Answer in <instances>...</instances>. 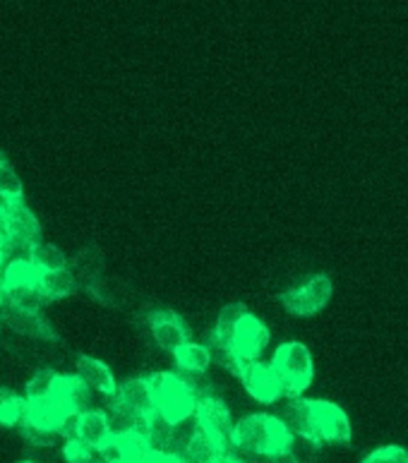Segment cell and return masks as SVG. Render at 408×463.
Listing matches in <instances>:
<instances>
[{
	"label": "cell",
	"instance_id": "obj_1",
	"mask_svg": "<svg viewBox=\"0 0 408 463\" xmlns=\"http://www.w3.org/2000/svg\"><path fill=\"white\" fill-rule=\"evenodd\" d=\"M233 449L252 457L274 458L293 451V432L281 418L271 413L245 415L235 422Z\"/></svg>",
	"mask_w": 408,
	"mask_h": 463
},
{
	"label": "cell",
	"instance_id": "obj_2",
	"mask_svg": "<svg viewBox=\"0 0 408 463\" xmlns=\"http://www.w3.org/2000/svg\"><path fill=\"white\" fill-rule=\"evenodd\" d=\"M149 384L154 392L157 415L168 425H183L195 418L197 408V394L187 384L183 374L176 373H154L149 374Z\"/></svg>",
	"mask_w": 408,
	"mask_h": 463
},
{
	"label": "cell",
	"instance_id": "obj_3",
	"mask_svg": "<svg viewBox=\"0 0 408 463\" xmlns=\"http://www.w3.org/2000/svg\"><path fill=\"white\" fill-rule=\"evenodd\" d=\"M271 367L284 382L286 396L300 399L305 389L312 384L315 377V363H312L310 348L300 341H286L271 355Z\"/></svg>",
	"mask_w": 408,
	"mask_h": 463
},
{
	"label": "cell",
	"instance_id": "obj_4",
	"mask_svg": "<svg viewBox=\"0 0 408 463\" xmlns=\"http://www.w3.org/2000/svg\"><path fill=\"white\" fill-rule=\"evenodd\" d=\"M308 406V425H310L312 444H346L351 442V420L346 411L334 402L325 399H305Z\"/></svg>",
	"mask_w": 408,
	"mask_h": 463
},
{
	"label": "cell",
	"instance_id": "obj_5",
	"mask_svg": "<svg viewBox=\"0 0 408 463\" xmlns=\"http://www.w3.org/2000/svg\"><path fill=\"white\" fill-rule=\"evenodd\" d=\"M195 422L204 430L219 447L223 454H231L233 449V418H231L229 406L219 399L216 394L202 396L197 399V408H195Z\"/></svg>",
	"mask_w": 408,
	"mask_h": 463
},
{
	"label": "cell",
	"instance_id": "obj_6",
	"mask_svg": "<svg viewBox=\"0 0 408 463\" xmlns=\"http://www.w3.org/2000/svg\"><path fill=\"white\" fill-rule=\"evenodd\" d=\"M334 293L332 279L325 277V274H318L312 277L310 281H305L303 286H298L293 290H286L281 293V305L291 315L298 317H310V315H318L329 305Z\"/></svg>",
	"mask_w": 408,
	"mask_h": 463
},
{
	"label": "cell",
	"instance_id": "obj_7",
	"mask_svg": "<svg viewBox=\"0 0 408 463\" xmlns=\"http://www.w3.org/2000/svg\"><path fill=\"white\" fill-rule=\"evenodd\" d=\"M0 233L5 241L7 238H22V241L39 245L42 223L34 212L24 204V197L22 200H0Z\"/></svg>",
	"mask_w": 408,
	"mask_h": 463
},
{
	"label": "cell",
	"instance_id": "obj_8",
	"mask_svg": "<svg viewBox=\"0 0 408 463\" xmlns=\"http://www.w3.org/2000/svg\"><path fill=\"white\" fill-rule=\"evenodd\" d=\"M241 382L245 392H248L255 402L260 403H277L281 396L286 394L284 382L277 374V370L271 367V363H245L241 373Z\"/></svg>",
	"mask_w": 408,
	"mask_h": 463
},
{
	"label": "cell",
	"instance_id": "obj_9",
	"mask_svg": "<svg viewBox=\"0 0 408 463\" xmlns=\"http://www.w3.org/2000/svg\"><path fill=\"white\" fill-rule=\"evenodd\" d=\"M270 326L264 325L257 315L250 312V315L242 317L238 329H235L231 348H233V353L242 360V363H257V360L262 358V353L267 351V346H270Z\"/></svg>",
	"mask_w": 408,
	"mask_h": 463
},
{
	"label": "cell",
	"instance_id": "obj_10",
	"mask_svg": "<svg viewBox=\"0 0 408 463\" xmlns=\"http://www.w3.org/2000/svg\"><path fill=\"white\" fill-rule=\"evenodd\" d=\"M149 326H152V336L154 341H157V346L164 348V351L168 353H174V355L180 348L190 344V332H187V325L183 322V317H180L178 312H152Z\"/></svg>",
	"mask_w": 408,
	"mask_h": 463
},
{
	"label": "cell",
	"instance_id": "obj_11",
	"mask_svg": "<svg viewBox=\"0 0 408 463\" xmlns=\"http://www.w3.org/2000/svg\"><path fill=\"white\" fill-rule=\"evenodd\" d=\"M152 451L149 439L142 435H111L101 447L99 457L104 463H142Z\"/></svg>",
	"mask_w": 408,
	"mask_h": 463
},
{
	"label": "cell",
	"instance_id": "obj_12",
	"mask_svg": "<svg viewBox=\"0 0 408 463\" xmlns=\"http://www.w3.org/2000/svg\"><path fill=\"white\" fill-rule=\"evenodd\" d=\"M3 319H5V325L10 326L14 334H22V336H32V339L42 341L58 339L56 329H53L51 322H46L39 312H27L20 310V307H13V305H7V310L3 312Z\"/></svg>",
	"mask_w": 408,
	"mask_h": 463
},
{
	"label": "cell",
	"instance_id": "obj_13",
	"mask_svg": "<svg viewBox=\"0 0 408 463\" xmlns=\"http://www.w3.org/2000/svg\"><path fill=\"white\" fill-rule=\"evenodd\" d=\"M118 402L128 406L135 413L145 415V418H154L157 415V403H154V392L149 384V377H135V380L123 382L118 387V394L113 396Z\"/></svg>",
	"mask_w": 408,
	"mask_h": 463
},
{
	"label": "cell",
	"instance_id": "obj_14",
	"mask_svg": "<svg viewBox=\"0 0 408 463\" xmlns=\"http://www.w3.org/2000/svg\"><path fill=\"white\" fill-rule=\"evenodd\" d=\"M77 377L87 384L90 389L99 392V394H106L109 399L118 394V384L113 373L109 370L106 363L97 358H90V355H80L77 358Z\"/></svg>",
	"mask_w": 408,
	"mask_h": 463
},
{
	"label": "cell",
	"instance_id": "obj_15",
	"mask_svg": "<svg viewBox=\"0 0 408 463\" xmlns=\"http://www.w3.org/2000/svg\"><path fill=\"white\" fill-rule=\"evenodd\" d=\"M222 457H226L222 451V447H219L204 430H200V425L195 428L193 437L187 439V444L183 447V451H180L183 463H214L216 458Z\"/></svg>",
	"mask_w": 408,
	"mask_h": 463
},
{
	"label": "cell",
	"instance_id": "obj_16",
	"mask_svg": "<svg viewBox=\"0 0 408 463\" xmlns=\"http://www.w3.org/2000/svg\"><path fill=\"white\" fill-rule=\"evenodd\" d=\"M250 315L248 305L245 303H229L219 312V317H216V325H214V332H212V339L214 344H222V346H229L233 344V336H235V329L238 325L242 322V317Z\"/></svg>",
	"mask_w": 408,
	"mask_h": 463
},
{
	"label": "cell",
	"instance_id": "obj_17",
	"mask_svg": "<svg viewBox=\"0 0 408 463\" xmlns=\"http://www.w3.org/2000/svg\"><path fill=\"white\" fill-rule=\"evenodd\" d=\"M111 435V422H109L106 411L91 408V411L82 413V418H80V439H82V442H87L90 447L99 449Z\"/></svg>",
	"mask_w": 408,
	"mask_h": 463
},
{
	"label": "cell",
	"instance_id": "obj_18",
	"mask_svg": "<svg viewBox=\"0 0 408 463\" xmlns=\"http://www.w3.org/2000/svg\"><path fill=\"white\" fill-rule=\"evenodd\" d=\"M70 271L75 274L77 281H84L87 286L99 281L101 271H104V255H101V250L94 248V245L80 250L72 257V262H70Z\"/></svg>",
	"mask_w": 408,
	"mask_h": 463
},
{
	"label": "cell",
	"instance_id": "obj_19",
	"mask_svg": "<svg viewBox=\"0 0 408 463\" xmlns=\"http://www.w3.org/2000/svg\"><path fill=\"white\" fill-rule=\"evenodd\" d=\"M212 363H214V358H212V351H209L207 344H193L190 341L187 346L176 353V365L183 374H204Z\"/></svg>",
	"mask_w": 408,
	"mask_h": 463
},
{
	"label": "cell",
	"instance_id": "obj_20",
	"mask_svg": "<svg viewBox=\"0 0 408 463\" xmlns=\"http://www.w3.org/2000/svg\"><path fill=\"white\" fill-rule=\"evenodd\" d=\"M42 271L32 262H10L3 271V293L14 288H27V286H39Z\"/></svg>",
	"mask_w": 408,
	"mask_h": 463
},
{
	"label": "cell",
	"instance_id": "obj_21",
	"mask_svg": "<svg viewBox=\"0 0 408 463\" xmlns=\"http://www.w3.org/2000/svg\"><path fill=\"white\" fill-rule=\"evenodd\" d=\"M39 288L46 298H68L77 290V279L70 269L46 271L39 279Z\"/></svg>",
	"mask_w": 408,
	"mask_h": 463
},
{
	"label": "cell",
	"instance_id": "obj_22",
	"mask_svg": "<svg viewBox=\"0 0 408 463\" xmlns=\"http://www.w3.org/2000/svg\"><path fill=\"white\" fill-rule=\"evenodd\" d=\"M27 415V399H20L10 389H0V428H14Z\"/></svg>",
	"mask_w": 408,
	"mask_h": 463
},
{
	"label": "cell",
	"instance_id": "obj_23",
	"mask_svg": "<svg viewBox=\"0 0 408 463\" xmlns=\"http://www.w3.org/2000/svg\"><path fill=\"white\" fill-rule=\"evenodd\" d=\"M32 264H34L42 274H46V271L70 269L68 255H65L61 248H56V245H46V242H39V245H36L34 255H32Z\"/></svg>",
	"mask_w": 408,
	"mask_h": 463
},
{
	"label": "cell",
	"instance_id": "obj_24",
	"mask_svg": "<svg viewBox=\"0 0 408 463\" xmlns=\"http://www.w3.org/2000/svg\"><path fill=\"white\" fill-rule=\"evenodd\" d=\"M56 377L58 374L53 370H39L27 384V402L36 403L49 399L51 392H53V384H56Z\"/></svg>",
	"mask_w": 408,
	"mask_h": 463
},
{
	"label": "cell",
	"instance_id": "obj_25",
	"mask_svg": "<svg viewBox=\"0 0 408 463\" xmlns=\"http://www.w3.org/2000/svg\"><path fill=\"white\" fill-rule=\"evenodd\" d=\"M62 457L68 463H104L101 457H99V449L90 447L82 439H70L62 447Z\"/></svg>",
	"mask_w": 408,
	"mask_h": 463
},
{
	"label": "cell",
	"instance_id": "obj_26",
	"mask_svg": "<svg viewBox=\"0 0 408 463\" xmlns=\"http://www.w3.org/2000/svg\"><path fill=\"white\" fill-rule=\"evenodd\" d=\"M24 194V187H22V180L17 175L10 164L0 168V200H22Z\"/></svg>",
	"mask_w": 408,
	"mask_h": 463
},
{
	"label": "cell",
	"instance_id": "obj_27",
	"mask_svg": "<svg viewBox=\"0 0 408 463\" xmlns=\"http://www.w3.org/2000/svg\"><path fill=\"white\" fill-rule=\"evenodd\" d=\"M20 430L22 437H24L32 447H51L53 439H56V432H51V430L36 425V422L29 420V418H24V420L20 422Z\"/></svg>",
	"mask_w": 408,
	"mask_h": 463
},
{
	"label": "cell",
	"instance_id": "obj_28",
	"mask_svg": "<svg viewBox=\"0 0 408 463\" xmlns=\"http://www.w3.org/2000/svg\"><path fill=\"white\" fill-rule=\"evenodd\" d=\"M360 463H408V449L399 444H387V447H377L370 451Z\"/></svg>",
	"mask_w": 408,
	"mask_h": 463
},
{
	"label": "cell",
	"instance_id": "obj_29",
	"mask_svg": "<svg viewBox=\"0 0 408 463\" xmlns=\"http://www.w3.org/2000/svg\"><path fill=\"white\" fill-rule=\"evenodd\" d=\"M80 418H82V413H70L65 415L61 420V425H58V435H62L65 439H80Z\"/></svg>",
	"mask_w": 408,
	"mask_h": 463
},
{
	"label": "cell",
	"instance_id": "obj_30",
	"mask_svg": "<svg viewBox=\"0 0 408 463\" xmlns=\"http://www.w3.org/2000/svg\"><path fill=\"white\" fill-rule=\"evenodd\" d=\"M142 463H183V458L174 454H161V451H149Z\"/></svg>",
	"mask_w": 408,
	"mask_h": 463
},
{
	"label": "cell",
	"instance_id": "obj_31",
	"mask_svg": "<svg viewBox=\"0 0 408 463\" xmlns=\"http://www.w3.org/2000/svg\"><path fill=\"white\" fill-rule=\"evenodd\" d=\"M267 463H300L296 457L291 454H281V457H274V458H267Z\"/></svg>",
	"mask_w": 408,
	"mask_h": 463
},
{
	"label": "cell",
	"instance_id": "obj_32",
	"mask_svg": "<svg viewBox=\"0 0 408 463\" xmlns=\"http://www.w3.org/2000/svg\"><path fill=\"white\" fill-rule=\"evenodd\" d=\"M214 463H245V461H241V458H238V457H233V454H226V457L216 458Z\"/></svg>",
	"mask_w": 408,
	"mask_h": 463
},
{
	"label": "cell",
	"instance_id": "obj_33",
	"mask_svg": "<svg viewBox=\"0 0 408 463\" xmlns=\"http://www.w3.org/2000/svg\"><path fill=\"white\" fill-rule=\"evenodd\" d=\"M3 252H0V269H3ZM3 300H5V296H3V274H0V305H3Z\"/></svg>",
	"mask_w": 408,
	"mask_h": 463
},
{
	"label": "cell",
	"instance_id": "obj_34",
	"mask_svg": "<svg viewBox=\"0 0 408 463\" xmlns=\"http://www.w3.org/2000/svg\"><path fill=\"white\" fill-rule=\"evenodd\" d=\"M7 164V156H5V152H3V149H0V168L5 166Z\"/></svg>",
	"mask_w": 408,
	"mask_h": 463
},
{
	"label": "cell",
	"instance_id": "obj_35",
	"mask_svg": "<svg viewBox=\"0 0 408 463\" xmlns=\"http://www.w3.org/2000/svg\"><path fill=\"white\" fill-rule=\"evenodd\" d=\"M3 241H5V238H3V233H0V245H3Z\"/></svg>",
	"mask_w": 408,
	"mask_h": 463
},
{
	"label": "cell",
	"instance_id": "obj_36",
	"mask_svg": "<svg viewBox=\"0 0 408 463\" xmlns=\"http://www.w3.org/2000/svg\"><path fill=\"white\" fill-rule=\"evenodd\" d=\"M22 463H36V461H22Z\"/></svg>",
	"mask_w": 408,
	"mask_h": 463
}]
</instances>
